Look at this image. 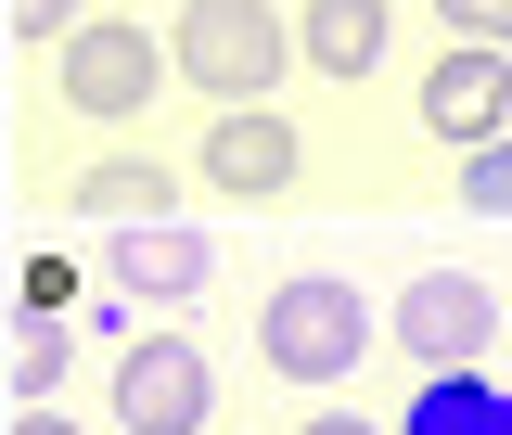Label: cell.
Segmentation results:
<instances>
[{"mask_svg": "<svg viewBox=\"0 0 512 435\" xmlns=\"http://www.w3.org/2000/svg\"><path fill=\"white\" fill-rule=\"evenodd\" d=\"M64 103H77V116H141V103H154V26L90 13V26L64 39Z\"/></svg>", "mask_w": 512, "mask_h": 435, "instance_id": "6", "label": "cell"}, {"mask_svg": "<svg viewBox=\"0 0 512 435\" xmlns=\"http://www.w3.org/2000/svg\"><path fill=\"white\" fill-rule=\"evenodd\" d=\"M13 435H77V423H64V410H13Z\"/></svg>", "mask_w": 512, "mask_h": 435, "instance_id": "17", "label": "cell"}, {"mask_svg": "<svg viewBox=\"0 0 512 435\" xmlns=\"http://www.w3.org/2000/svg\"><path fill=\"white\" fill-rule=\"evenodd\" d=\"M448 39H474V52H512V0H436Z\"/></svg>", "mask_w": 512, "mask_h": 435, "instance_id": "15", "label": "cell"}, {"mask_svg": "<svg viewBox=\"0 0 512 435\" xmlns=\"http://www.w3.org/2000/svg\"><path fill=\"white\" fill-rule=\"evenodd\" d=\"M397 435H512V384H487V372H423V397L397 410Z\"/></svg>", "mask_w": 512, "mask_h": 435, "instance_id": "11", "label": "cell"}, {"mask_svg": "<svg viewBox=\"0 0 512 435\" xmlns=\"http://www.w3.org/2000/svg\"><path fill=\"white\" fill-rule=\"evenodd\" d=\"M461 205H474V218H512V141L461 154Z\"/></svg>", "mask_w": 512, "mask_h": 435, "instance_id": "13", "label": "cell"}, {"mask_svg": "<svg viewBox=\"0 0 512 435\" xmlns=\"http://www.w3.org/2000/svg\"><path fill=\"white\" fill-rule=\"evenodd\" d=\"M64 205L103 218V231H154V218H180V167L167 154H103V167H77Z\"/></svg>", "mask_w": 512, "mask_h": 435, "instance_id": "9", "label": "cell"}, {"mask_svg": "<svg viewBox=\"0 0 512 435\" xmlns=\"http://www.w3.org/2000/svg\"><path fill=\"white\" fill-rule=\"evenodd\" d=\"M205 269H218V244H205L192 218H154V231H103V282H116V295H205Z\"/></svg>", "mask_w": 512, "mask_h": 435, "instance_id": "8", "label": "cell"}, {"mask_svg": "<svg viewBox=\"0 0 512 435\" xmlns=\"http://www.w3.org/2000/svg\"><path fill=\"white\" fill-rule=\"evenodd\" d=\"M384 26H397L384 0H308V13H295V52H308L320 77H372V64H384Z\"/></svg>", "mask_w": 512, "mask_h": 435, "instance_id": "10", "label": "cell"}, {"mask_svg": "<svg viewBox=\"0 0 512 435\" xmlns=\"http://www.w3.org/2000/svg\"><path fill=\"white\" fill-rule=\"evenodd\" d=\"M423 128H436V141H461V154L512 141V52H474V39H448V52H436V77H423Z\"/></svg>", "mask_w": 512, "mask_h": 435, "instance_id": "5", "label": "cell"}, {"mask_svg": "<svg viewBox=\"0 0 512 435\" xmlns=\"http://www.w3.org/2000/svg\"><path fill=\"white\" fill-rule=\"evenodd\" d=\"M205 410H218V372H205L192 333H141L116 359V423L128 435H205Z\"/></svg>", "mask_w": 512, "mask_h": 435, "instance_id": "3", "label": "cell"}, {"mask_svg": "<svg viewBox=\"0 0 512 435\" xmlns=\"http://www.w3.org/2000/svg\"><path fill=\"white\" fill-rule=\"evenodd\" d=\"M167 64H180L205 103H269V77L295 52V26L269 13V0H180V26H167Z\"/></svg>", "mask_w": 512, "mask_h": 435, "instance_id": "1", "label": "cell"}, {"mask_svg": "<svg viewBox=\"0 0 512 435\" xmlns=\"http://www.w3.org/2000/svg\"><path fill=\"white\" fill-rule=\"evenodd\" d=\"M52 384H64V320L26 308L13 320V410H52Z\"/></svg>", "mask_w": 512, "mask_h": 435, "instance_id": "12", "label": "cell"}, {"mask_svg": "<svg viewBox=\"0 0 512 435\" xmlns=\"http://www.w3.org/2000/svg\"><path fill=\"white\" fill-rule=\"evenodd\" d=\"M295 435H384V423H359V410H308Z\"/></svg>", "mask_w": 512, "mask_h": 435, "instance_id": "16", "label": "cell"}, {"mask_svg": "<svg viewBox=\"0 0 512 435\" xmlns=\"http://www.w3.org/2000/svg\"><path fill=\"white\" fill-rule=\"evenodd\" d=\"M0 26H13V39H77L90 0H0Z\"/></svg>", "mask_w": 512, "mask_h": 435, "instance_id": "14", "label": "cell"}, {"mask_svg": "<svg viewBox=\"0 0 512 435\" xmlns=\"http://www.w3.org/2000/svg\"><path fill=\"white\" fill-rule=\"evenodd\" d=\"M384 333H397L423 372H474V359H487V333H500V295H487V282H461V269H423V282H397Z\"/></svg>", "mask_w": 512, "mask_h": 435, "instance_id": "4", "label": "cell"}, {"mask_svg": "<svg viewBox=\"0 0 512 435\" xmlns=\"http://www.w3.org/2000/svg\"><path fill=\"white\" fill-rule=\"evenodd\" d=\"M372 346H384V308H359V282H320V269L256 308V359L282 384H346Z\"/></svg>", "mask_w": 512, "mask_h": 435, "instance_id": "2", "label": "cell"}, {"mask_svg": "<svg viewBox=\"0 0 512 435\" xmlns=\"http://www.w3.org/2000/svg\"><path fill=\"white\" fill-rule=\"evenodd\" d=\"M205 180L231 192V205H269V192L295 180V116H269V103L205 116Z\"/></svg>", "mask_w": 512, "mask_h": 435, "instance_id": "7", "label": "cell"}]
</instances>
